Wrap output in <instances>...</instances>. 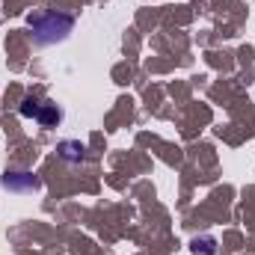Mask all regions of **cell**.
<instances>
[{
  "label": "cell",
  "mask_w": 255,
  "mask_h": 255,
  "mask_svg": "<svg viewBox=\"0 0 255 255\" xmlns=\"http://www.w3.org/2000/svg\"><path fill=\"white\" fill-rule=\"evenodd\" d=\"M36 119H39V125H42V128H57V125H60V119H63V113H60L54 104H42Z\"/></svg>",
  "instance_id": "3"
},
{
  "label": "cell",
  "mask_w": 255,
  "mask_h": 255,
  "mask_svg": "<svg viewBox=\"0 0 255 255\" xmlns=\"http://www.w3.org/2000/svg\"><path fill=\"white\" fill-rule=\"evenodd\" d=\"M33 33H36V42H39V45L65 39V36L71 33V18H68V15H45V18L33 21Z\"/></svg>",
  "instance_id": "1"
},
{
  "label": "cell",
  "mask_w": 255,
  "mask_h": 255,
  "mask_svg": "<svg viewBox=\"0 0 255 255\" xmlns=\"http://www.w3.org/2000/svg\"><path fill=\"white\" fill-rule=\"evenodd\" d=\"M39 107H42V104H39L36 98H27V101L21 104V116H24V119H30V116H39Z\"/></svg>",
  "instance_id": "5"
},
{
  "label": "cell",
  "mask_w": 255,
  "mask_h": 255,
  "mask_svg": "<svg viewBox=\"0 0 255 255\" xmlns=\"http://www.w3.org/2000/svg\"><path fill=\"white\" fill-rule=\"evenodd\" d=\"M3 184H6L9 190H33V187H39V181H36L33 175H27V172H9V175L3 178Z\"/></svg>",
  "instance_id": "2"
},
{
  "label": "cell",
  "mask_w": 255,
  "mask_h": 255,
  "mask_svg": "<svg viewBox=\"0 0 255 255\" xmlns=\"http://www.w3.org/2000/svg\"><path fill=\"white\" fill-rule=\"evenodd\" d=\"M60 151H63L65 160H83V157H86V154H83L86 148H83L80 142H63V145H60Z\"/></svg>",
  "instance_id": "4"
}]
</instances>
